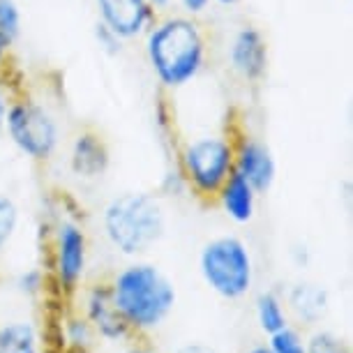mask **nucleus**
I'll use <instances>...</instances> for the list:
<instances>
[{
    "instance_id": "0eeeda50",
    "label": "nucleus",
    "mask_w": 353,
    "mask_h": 353,
    "mask_svg": "<svg viewBox=\"0 0 353 353\" xmlns=\"http://www.w3.org/2000/svg\"><path fill=\"white\" fill-rule=\"evenodd\" d=\"M173 164L181 171L188 196L199 203H212L217 190L233 173L231 130L199 132L181 139L173 148Z\"/></svg>"
},
{
    "instance_id": "4be33fe9",
    "label": "nucleus",
    "mask_w": 353,
    "mask_h": 353,
    "mask_svg": "<svg viewBox=\"0 0 353 353\" xmlns=\"http://www.w3.org/2000/svg\"><path fill=\"white\" fill-rule=\"evenodd\" d=\"M0 30L10 42L19 44L23 32V12L17 0H0Z\"/></svg>"
},
{
    "instance_id": "ddd939ff",
    "label": "nucleus",
    "mask_w": 353,
    "mask_h": 353,
    "mask_svg": "<svg viewBox=\"0 0 353 353\" xmlns=\"http://www.w3.org/2000/svg\"><path fill=\"white\" fill-rule=\"evenodd\" d=\"M291 323L301 328H319L330 312V291L323 284L298 279L282 291Z\"/></svg>"
},
{
    "instance_id": "bb28decb",
    "label": "nucleus",
    "mask_w": 353,
    "mask_h": 353,
    "mask_svg": "<svg viewBox=\"0 0 353 353\" xmlns=\"http://www.w3.org/2000/svg\"><path fill=\"white\" fill-rule=\"evenodd\" d=\"M111 353H162L155 344L143 337H132L121 346H113Z\"/></svg>"
},
{
    "instance_id": "f3484780",
    "label": "nucleus",
    "mask_w": 353,
    "mask_h": 353,
    "mask_svg": "<svg viewBox=\"0 0 353 353\" xmlns=\"http://www.w3.org/2000/svg\"><path fill=\"white\" fill-rule=\"evenodd\" d=\"M252 314H254V323L263 339L291 325L289 310H286L284 296L279 289L256 291L254 298H252Z\"/></svg>"
},
{
    "instance_id": "9b49d317",
    "label": "nucleus",
    "mask_w": 353,
    "mask_h": 353,
    "mask_svg": "<svg viewBox=\"0 0 353 353\" xmlns=\"http://www.w3.org/2000/svg\"><path fill=\"white\" fill-rule=\"evenodd\" d=\"M65 164L74 181L95 185L104 181L111 169V148L97 130H77L68 141Z\"/></svg>"
},
{
    "instance_id": "5701e85b",
    "label": "nucleus",
    "mask_w": 353,
    "mask_h": 353,
    "mask_svg": "<svg viewBox=\"0 0 353 353\" xmlns=\"http://www.w3.org/2000/svg\"><path fill=\"white\" fill-rule=\"evenodd\" d=\"M157 194L164 199H183L188 196V188H185V181L181 176V171L176 169V164H171L169 169L164 171L162 181H159V190Z\"/></svg>"
},
{
    "instance_id": "f8f14e48",
    "label": "nucleus",
    "mask_w": 353,
    "mask_h": 353,
    "mask_svg": "<svg viewBox=\"0 0 353 353\" xmlns=\"http://www.w3.org/2000/svg\"><path fill=\"white\" fill-rule=\"evenodd\" d=\"M92 5L97 23L118 35L125 44L139 42L157 17L148 0H92Z\"/></svg>"
},
{
    "instance_id": "39448f33",
    "label": "nucleus",
    "mask_w": 353,
    "mask_h": 353,
    "mask_svg": "<svg viewBox=\"0 0 353 353\" xmlns=\"http://www.w3.org/2000/svg\"><path fill=\"white\" fill-rule=\"evenodd\" d=\"M196 268L205 289L219 301L241 303L254 293V252L238 233H217L208 238L199 250Z\"/></svg>"
},
{
    "instance_id": "4468645a",
    "label": "nucleus",
    "mask_w": 353,
    "mask_h": 353,
    "mask_svg": "<svg viewBox=\"0 0 353 353\" xmlns=\"http://www.w3.org/2000/svg\"><path fill=\"white\" fill-rule=\"evenodd\" d=\"M259 192L245 181L243 176H238L236 171L222 183V188L217 190L212 203L217 205L219 212L236 226H248L256 219L259 212Z\"/></svg>"
},
{
    "instance_id": "6e6552de",
    "label": "nucleus",
    "mask_w": 353,
    "mask_h": 353,
    "mask_svg": "<svg viewBox=\"0 0 353 353\" xmlns=\"http://www.w3.org/2000/svg\"><path fill=\"white\" fill-rule=\"evenodd\" d=\"M70 305H74L79 314L90 323V328L95 330L102 346L113 349V346H121L128 339H132L128 323L123 321V316L113 307L106 279H88L81 286V291L70 301Z\"/></svg>"
},
{
    "instance_id": "1a4fd4ad",
    "label": "nucleus",
    "mask_w": 353,
    "mask_h": 353,
    "mask_svg": "<svg viewBox=\"0 0 353 353\" xmlns=\"http://www.w3.org/2000/svg\"><path fill=\"white\" fill-rule=\"evenodd\" d=\"M226 65L233 77L248 85H259L268 77L270 46L259 26L243 23L233 30L226 46Z\"/></svg>"
},
{
    "instance_id": "6ab92c4d",
    "label": "nucleus",
    "mask_w": 353,
    "mask_h": 353,
    "mask_svg": "<svg viewBox=\"0 0 353 353\" xmlns=\"http://www.w3.org/2000/svg\"><path fill=\"white\" fill-rule=\"evenodd\" d=\"M21 205L17 203V199L12 194L0 190V256L14 243V238L21 231Z\"/></svg>"
},
{
    "instance_id": "9d476101",
    "label": "nucleus",
    "mask_w": 353,
    "mask_h": 353,
    "mask_svg": "<svg viewBox=\"0 0 353 353\" xmlns=\"http://www.w3.org/2000/svg\"><path fill=\"white\" fill-rule=\"evenodd\" d=\"M233 134V171L243 176L259 194H268L277 181L275 152L261 137L248 130H231Z\"/></svg>"
},
{
    "instance_id": "2eb2a0df",
    "label": "nucleus",
    "mask_w": 353,
    "mask_h": 353,
    "mask_svg": "<svg viewBox=\"0 0 353 353\" xmlns=\"http://www.w3.org/2000/svg\"><path fill=\"white\" fill-rule=\"evenodd\" d=\"M0 353H46V332L35 316L0 319Z\"/></svg>"
},
{
    "instance_id": "c756f323",
    "label": "nucleus",
    "mask_w": 353,
    "mask_h": 353,
    "mask_svg": "<svg viewBox=\"0 0 353 353\" xmlns=\"http://www.w3.org/2000/svg\"><path fill=\"white\" fill-rule=\"evenodd\" d=\"M173 353H219L217 349H212L210 344H203V342H188V344H181Z\"/></svg>"
},
{
    "instance_id": "f03ea898",
    "label": "nucleus",
    "mask_w": 353,
    "mask_h": 353,
    "mask_svg": "<svg viewBox=\"0 0 353 353\" xmlns=\"http://www.w3.org/2000/svg\"><path fill=\"white\" fill-rule=\"evenodd\" d=\"M106 286L132 337H152L164 328L178 305L173 279L145 256L125 259L106 277Z\"/></svg>"
},
{
    "instance_id": "7ed1b4c3",
    "label": "nucleus",
    "mask_w": 353,
    "mask_h": 353,
    "mask_svg": "<svg viewBox=\"0 0 353 353\" xmlns=\"http://www.w3.org/2000/svg\"><path fill=\"white\" fill-rule=\"evenodd\" d=\"M99 236L113 254L125 259L148 256L164 241L169 212L164 199L148 190L116 192L97 215Z\"/></svg>"
},
{
    "instance_id": "2f4dec72",
    "label": "nucleus",
    "mask_w": 353,
    "mask_h": 353,
    "mask_svg": "<svg viewBox=\"0 0 353 353\" xmlns=\"http://www.w3.org/2000/svg\"><path fill=\"white\" fill-rule=\"evenodd\" d=\"M241 353H272V351H270V346L265 344V339H263V342H254V344H250L248 349H243Z\"/></svg>"
},
{
    "instance_id": "473e14b6",
    "label": "nucleus",
    "mask_w": 353,
    "mask_h": 353,
    "mask_svg": "<svg viewBox=\"0 0 353 353\" xmlns=\"http://www.w3.org/2000/svg\"><path fill=\"white\" fill-rule=\"evenodd\" d=\"M243 0H212V5H217V8H224V10H231V8H238Z\"/></svg>"
},
{
    "instance_id": "b1692460",
    "label": "nucleus",
    "mask_w": 353,
    "mask_h": 353,
    "mask_svg": "<svg viewBox=\"0 0 353 353\" xmlns=\"http://www.w3.org/2000/svg\"><path fill=\"white\" fill-rule=\"evenodd\" d=\"M92 37H95V44L97 49L104 53V56L109 58H116L121 56V53L125 51V42L118 35H113L111 30H106L104 26L95 23V30H92Z\"/></svg>"
},
{
    "instance_id": "412c9836",
    "label": "nucleus",
    "mask_w": 353,
    "mask_h": 353,
    "mask_svg": "<svg viewBox=\"0 0 353 353\" xmlns=\"http://www.w3.org/2000/svg\"><path fill=\"white\" fill-rule=\"evenodd\" d=\"M307 353H353L349 339L330 328H312L307 332Z\"/></svg>"
},
{
    "instance_id": "a211bd4d",
    "label": "nucleus",
    "mask_w": 353,
    "mask_h": 353,
    "mask_svg": "<svg viewBox=\"0 0 353 353\" xmlns=\"http://www.w3.org/2000/svg\"><path fill=\"white\" fill-rule=\"evenodd\" d=\"M12 286L28 303H42L51 293V279L44 265H30V268L19 270L12 279Z\"/></svg>"
},
{
    "instance_id": "a878e982",
    "label": "nucleus",
    "mask_w": 353,
    "mask_h": 353,
    "mask_svg": "<svg viewBox=\"0 0 353 353\" xmlns=\"http://www.w3.org/2000/svg\"><path fill=\"white\" fill-rule=\"evenodd\" d=\"M210 8H212V0H176V10L194 19L205 17Z\"/></svg>"
},
{
    "instance_id": "f257e3e1",
    "label": "nucleus",
    "mask_w": 353,
    "mask_h": 353,
    "mask_svg": "<svg viewBox=\"0 0 353 353\" xmlns=\"http://www.w3.org/2000/svg\"><path fill=\"white\" fill-rule=\"evenodd\" d=\"M139 42L152 79L166 95L190 88L208 68L210 37L201 19L178 10L157 14Z\"/></svg>"
},
{
    "instance_id": "aec40b11",
    "label": "nucleus",
    "mask_w": 353,
    "mask_h": 353,
    "mask_svg": "<svg viewBox=\"0 0 353 353\" xmlns=\"http://www.w3.org/2000/svg\"><path fill=\"white\" fill-rule=\"evenodd\" d=\"M272 353H307V332L301 325L291 323L275 335L265 337Z\"/></svg>"
},
{
    "instance_id": "c85d7f7f",
    "label": "nucleus",
    "mask_w": 353,
    "mask_h": 353,
    "mask_svg": "<svg viewBox=\"0 0 353 353\" xmlns=\"http://www.w3.org/2000/svg\"><path fill=\"white\" fill-rule=\"evenodd\" d=\"M291 259L296 261L298 268H307L310 261H312V252H310L307 245L298 243V245H293V248H291Z\"/></svg>"
},
{
    "instance_id": "cd10ccee",
    "label": "nucleus",
    "mask_w": 353,
    "mask_h": 353,
    "mask_svg": "<svg viewBox=\"0 0 353 353\" xmlns=\"http://www.w3.org/2000/svg\"><path fill=\"white\" fill-rule=\"evenodd\" d=\"M14 46L17 44L10 42V39L3 35V30H0V74L12 70V53H14Z\"/></svg>"
},
{
    "instance_id": "20e7f679",
    "label": "nucleus",
    "mask_w": 353,
    "mask_h": 353,
    "mask_svg": "<svg viewBox=\"0 0 353 353\" xmlns=\"http://www.w3.org/2000/svg\"><path fill=\"white\" fill-rule=\"evenodd\" d=\"M46 272L51 291L61 301L70 303L88 282L90 270V233L81 212L58 201L46 222Z\"/></svg>"
},
{
    "instance_id": "393cba45",
    "label": "nucleus",
    "mask_w": 353,
    "mask_h": 353,
    "mask_svg": "<svg viewBox=\"0 0 353 353\" xmlns=\"http://www.w3.org/2000/svg\"><path fill=\"white\" fill-rule=\"evenodd\" d=\"M19 88H21V85L14 83L10 72L0 74V134H3V123H5V116H8L10 102H12V97L17 95Z\"/></svg>"
},
{
    "instance_id": "7c9ffc66",
    "label": "nucleus",
    "mask_w": 353,
    "mask_h": 353,
    "mask_svg": "<svg viewBox=\"0 0 353 353\" xmlns=\"http://www.w3.org/2000/svg\"><path fill=\"white\" fill-rule=\"evenodd\" d=\"M148 3L157 14H164V12L176 10V0H148Z\"/></svg>"
},
{
    "instance_id": "dca6fc26",
    "label": "nucleus",
    "mask_w": 353,
    "mask_h": 353,
    "mask_svg": "<svg viewBox=\"0 0 353 353\" xmlns=\"http://www.w3.org/2000/svg\"><path fill=\"white\" fill-rule=\"evenodd\" d=\"M56 339L58 353H99L102 349L90 323L70 303L56 321Z\"/></svg>"
},
{
    "instance_id": "423d86ee",
    "label": "nucleus",
    "mask_w": 353,
    "mask_h": 353,
    "mask_svg": "<svg viewBox=\"0 0 353 353\" xmlns=\"http://www.w3.org/2000/svg\"><path fill=\"white\" fill-rule=\"evenodd\" d=\"M3 134L19 155L35 164H49L65 143V130L58 111L44 97L23 88H19L12 97Z\"/></svg>"
}]
</instances>
